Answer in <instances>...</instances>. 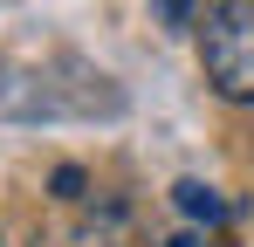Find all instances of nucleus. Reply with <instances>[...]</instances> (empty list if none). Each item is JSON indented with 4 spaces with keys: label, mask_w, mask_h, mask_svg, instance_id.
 Returning <instances> with one entry per match:
<instances>
[{
    "label": "nucleus",
    "mask_w": 254,
    "mask_h": 247,
    "mask_svg": "<svg viewBox=\"0 0 254 247\" xmlns=\"http://www.w3.org/2000/svg\"><path fill=\"white\" fill-rule=\"evenodd\" d=\"M199 62L227 103H254V0H206Z\"/></svg>",
    "instance_id": "nucleus-1"
},
{
    "label": "nucleus",
    "mask_w": 254,
    "mask_h": 247,
    "mask_svg": "<svg viewBox=\"0 0 254 247\" xmlns=\"http://www.w3.org/2000/svg\"><path fill=\"white\" fill-rule=\"evenodd\" d=\"M172 199H179L186 220H199V227H220V220H227V199H220L213 185H199V179H179V185H172Z\"/></svg>",
    "instance_id": "nucleus-2"
},
{
    "label": "nucleus",
    "mask_w": 254,
    "mask_h": 247,
    "mask_svg": "<svg viewBox=\"0 0 254 247\" xmlns=\"http://www.w3.org/2000/svg\"><path fill=\"white\" fill-rule=\"evenodd\" d=\"M165 28H192V0H151Z\"/></svg>",
    "instance_id": "nucleus-3"
},
{
    "label": "nucleus",
    "mask_w": 254,
    "mask_h": 247,
    "mask_svg": "<svg viewBox=\"0 0 254 247\" xmlns=\"http://www.w3.org/2000/svg\"><path fill=\"white\" fill-rule=\"evenodd\" d=\"M76 185H83V172H76V165H62V172H55V192H62V199H76Z\"/></svg>",
    "instance_id": "nucleus-4"
},
{
    "label": "nucleus",
    "mask_w": 254,
    "mask_h": 247,
    "mask_svg": "<svg viewBox=\"0 0 254 247\" xmlns=\"http://www.w3.org/2000/svg\"><path fill=\"white\" fill-rule=\"evenodd\" d=\"M165 247H199V234H172V241Z\"/></svg>",
    "instance_id": "nucleus-5"
}]
</instances>
